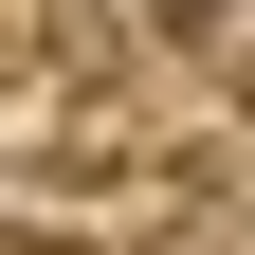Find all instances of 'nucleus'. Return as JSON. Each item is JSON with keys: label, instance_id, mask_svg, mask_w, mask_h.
Segmentation results:
<instances>
[{"label": "nucleus", "instance_id": "f257e3e1", "mask_svg": "<svg viewBox=\"0 0 255 255\" xmlns=\"http://www.w3.org/2000/svg\"><path fill=\"white\" fill-rule=\"evenodd\" d=\"M146 18H164V37H219V18H237V0H146Z\"/></svg>", "mask_w": 255, "mask_h": 255}]
</instances>
